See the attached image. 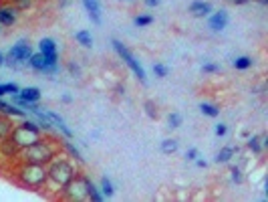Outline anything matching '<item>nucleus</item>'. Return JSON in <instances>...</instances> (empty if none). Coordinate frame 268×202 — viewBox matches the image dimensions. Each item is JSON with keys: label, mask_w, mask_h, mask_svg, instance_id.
<instances>
[{"label": "nucleus", "mask_w": 268, "mask_h": 202, "mask_svg": "<svg viewBox=\"0 0 268 202\" xmlns=\"http://www.w3.org/2000/svg\"><path fill=\"white\" fill-rule=\"evenodd\" d=\"M190 12H192V16H196V18H206V16H210V12H212V4H210V2H204V0H194V2L190 4Z\"/></svg>", "instance_id": "9b49d317"}, {"label": "nucleus", "mask_w": 268, "mask_h": 202, "mask_svg": "<svg viewBox=\"0 0 268 202\" xmlns=\"http://www.w3.org/2000/svg\"><path fill=\"white\" fill-rule=\"evenodd\" d=\"M258 2H260L262 6H266V4H268V0H258Z\"/></svg>", "instance_id": "79ce46f5"}, {"label": "nucleus", "mask_w": 268, "mask_h": 202, "mask_svg": "<svg viewBox=\"0 0 268 202\" xmlns=\"http://www.w3.org/2000/svg\"><path fill=\"white\" fill-rule=\"evenodd\" d=\"M135 27H149L151 23H153V16H149V14H139V16H135Z\"/></svg>", "instance_id": "b1692460"}, {"label": "nucleus", "mask_w": 268, "mask_h": 202, "mask_svg": "<svg viewBox=\"0 0 268 202\" xmlns=\"http://www.w3.org/2000/svg\"><path fill=\"white\" fill-rule=\"evenodd\" d=\"M18 182L27 188H40L47 180H49V174H47V168L42 164H31L27 162L23 168L18 170Z\"/></svg>", "instance_id": "7ed1b4c3"}, {"label": "nucleus", "mask_w": 268, "mask_h": 202, "mask_svg": "<svg viewBox=\"0 0 268 202\" xmlns=\"http://www.w3.org/2000/svg\"><path fill=\"white\" fill-rule=\"evenodd\" d=\"M2 63H4V57H2V53H0V65H2Z\"/></svg>", "instance_id": "37998d69"}, {"label": "nucleus", "mask_w": 268, "mask_h": 202, "mask_svg": "<svg viewBox=\"0 0 268 202\" xmlns=\"http://www.w3.org/2000/svg\"><path fill=\"white\" fill-rule=\"evenodd\" d=\"M89 186H91V180H89V178H85V176H75L67 186L63 188L65 198H69V200H85V198H89Z\"/></svg>", "instance_id": "20e7f679"}, {"label": "nucleus", "mask_w": 268, "mask_h": 202, "mask_svg": "<svg viewBox=\"0 0 268 202\" xmlns=\"http://www.w3.org/2000/svg\"><path fill=\"white\" fill-rule=\"evenodd\" d=\"M8 137H10V142H12L18 150H23V148L31 146L34 142H38V139H40V132H34L31 128H27L25 124H20V126L12 128V132H10Z\"/></svg>", "instance_id": "39448f33"}, {"label": "nucleus", "mask_w": 268, "mask_h": 202, "mask_svg": "<svg viewBox=\"0 0 268 202\" xmlns=\"http://www.w3.org/2000/svg\"><path fill=\"white\" fill-rule=\"evenodd\" d=\"M49 164H51L49 170H47L49 180H51L55 186H59V188H65L69 182L77 176V170H75V166H73L69 160H63V158L55 160V158H53Z\"/></svg>", "instance_id": "f03ea898"}, {"label": "nucleus", "mask_w": 268, "mask_h": 202, "mask_svg": "<svg viewBox=\"0 0 268 202\" xmlns=\"http://www.w3.org/2000/svg\"><path fill=\"white\" fill-rule=\"evenodd\" d=\"M6 93H18V85L16 83H4V85H0V97L2 95H6Z\"/></svg>", "instance_id": "a878e982"}, {"label": "nucleus", "mask_w": 268, "mask_h": 202, "mask_svg": "<svg viewBox=\"0 0 268 202\" xmlns=\"http://www.w3.org/2000/svg\"><path fill=\"white\" fill-rule=\"evenodd\" d=\"M228 23H230V16H228V10H218V12H214V14H210V18H208V27L214 31V33H220V31H224L226 27H228Z\"/></svg>", "instance_id": "1a4fd4ad"}, {"label": "nucleus", "mask_w": 268, "mask_h": 202, "mask_svg": "<svg viewBox=\"0 0 268 202\" xmlns=\"http://www.w3.org/2000/svg\"><path fill=\"white\" fill-rule=\"evenodd\" d=\"M145 111H147V115H149L151 119H158V109H155L153 101H147V103H145Z\"/></svg>", "instance_id": "7c9ffc66"}, {"label": "nucleus", "mask_w": 268, "mask_h": 202, "mask_svg": "<svg viewBox=\"0 0 268 202\" xmlns=\"http://www.w3.org/2000/svg\"><path fill=\"white\" fill-rule=\"evenodd\" d=\"M69 71L75 73V75H79V67H77V65H69Z\"/></svg>", "instance_id": "4c0bfd02"}, {"label": "nucleus", "mask_w": 268, "mask_h": 202, "mask_svg": "<svg viewBox=\"0 0 268 202\" xmlns=\"http://www.w3.org/2000/svg\"><path fill=\"white\" fill-rule=\"evenodd\" d=\"M200 111L204 115H208V117H218L220 115V109L216 105H212V103H202Z\"/></svg>", "instance_id": "aec40b11"}, {"label": "nucleus", "mask_w": 268, "mask_h": 202, "mask_svg": "<svg viewBox=\"0 0 268 202\" xmlns=\"http://www.w3.org/2000/svg\"><path fill=\"white\" fill-rule=\"evenodd\" d=\"M204 73H218L220 71V65H216V63H206L204 67H202Z\"/></svg>", "instance_id": "473e14b6"}, {"label": "nucleus", "mask_w": 268, "mask_h": 202, "mask_svg": "<svg viewBox=\"0 0 268 202\" xmlns=\"http://www.w3.org/2000/svg\"><path fill=\"white\" fill-rule=\"evenodd\" d=\"M38 47H40V53L44 55V59H47V63H49V65H53V67H59V55H57V43H55L53 38H42V41L38 43Z\"/></svg>", "instance_id": "6e6552de"}, {"label": "nucleus", "mask_w": 268, "mask_h": 202, "mask_svg": "<svg viewBox=\"0 0 268 202\" xmlns=\"http://www.w3.org/2000/svg\"><path fill=\"white\" fill-rule=\"evenodd\" d=\"M186 158H188V160H192V162H194V160H196V158H198V150H196V148H190V150H188V152H186Z\"/></svg>", "instance_id": "f704fd0d"}, {"label": "nucleus", "mask_w": 268, "mask_h": 202, "mask_svg": "<svg viewBox=\"0 0 268 202\" xmlns=\"http://www.w3.org/2000/svg\"><path fill=\"white\" fill-rule=\"evenodd\" d=\"M232 65H234V69H238V71H246V69L252 67V59H250V57H238Z\"/></svg>", "instance_id": "412c9836"}, {"label": "nucleus", "mask_w": 268, "mask_h": 202, "mask_svg": "<svg viewBox=\"0 0 268 202\" xmlns=\"http://www.w3.org/2000/svg\"><path fill=\"white\" fill-rule=\"evenodd\" d=\"M65 148H67V150H69V154H71V156H73L75 160H79V162H83V156H81V152H79V150H77V148H75V146H73L71 142H65Z\"/></svg>", "instance_id": "c85d7f7f"}, {"label": "nucleus", "mask_w": 268, "mask_h": 202, "mask_svg": "<svg viewBox=\"0 0 268 202\" xmlns=\"http://www.w3.org/2000/svg\"><path fill=\"white\" fill-rule=\"evenodd\" d=\"M177 150V142L175 139H164L162 142V152L164 154H173Z\"/></svg>", "instance_id": "393cba45"}, {"label": "nucleus", "mask_w": 268, "mask_h": 202, "mask_svg": "<svg viewBox=\"0 0 268 202\" xmlns=\"http://www.w3.org/2000/svg\"><path fill=\"white\" fill-rule=\"evenodd\" d=\"M111 45H113V49L117 51V55H119V57H121V59H123V61L127 63V67H129L135 73V77H137V79H139L141 83H145V81H147V77H145V69L141 67V65H139V61L135 59L133 55H131V53H129V51H127L125 47H123V43L115 38V41H113Z\"/></svg>", "instance_id": "423d86ee"}, {"label": "nucleus", "mask_w": 268, "mask_h": 202, "mask_svg": "<svg viewBox=\"0 0 268 202\" xmlns=\"http://www.w3.org/2000/svg\"><path fill=\"white\" fill-rule=\"evenodd\" d=\"M246 2H250V0H232V4H236V6H242V4H246Z\"/></svg>", "instance_id": "58836bf2"}, {"label": "nucleus", "mask_w": 268, "mask_h": 202, "mask_svg": "<svg viewBox=\"0 0 268 202\" xmlns=\"http://www.w3.org/2000/svg\"><path fill=\"white\" fill-rule=\"evenodd\" d=\"M238 152L236 148H232V146H226V148H222L220 152H218V156H216V162L218 164H228L232 158H234V154Z\"/></svg>", "instance_id": "dca6fc26"}, {"label": "nucleus", "mask_w": 268, "mask_h": 202, "mask_svg": "<svg viewBox=\"0 0 268 202\" xmlns=\"http://www.w3.org/2000/svg\"><path fill=\"white\" fill-rule=\"evenodd\" d=\"M12 122L10 119H6V117H0V139H6L10 132H12Z\"/></svg>", "instance_id": "6ab92c4d"}, {"label": "nucleus", "mask_w": 268, "mask_h": 202, "mask_svg": "<svg viewBox=\"0 0 268 202\" xmlns=\"http://www.w3.org/2000/svg\"><path fill=\"white\" fill-rule=\"evenodd\" d=\"M145 4L153 8V6H158V4H160V0H145Z\"/></svg>", "instance_id": "e433bc0d"}, {"label": "nucleus", "mask_w": 268, "mask_h": 202, "mask_svg": "<svg viewBox=\"0 0 268 202\" xmlns=\"http://www.w3.org/2000/svg\"><path fill=\"white\" fill-rule=\"evenodd\" d=\"M75 41L81 45V47H85V49H91L93 47V36L89 31H77L75 33Z\"/></svg>", "instance_id": "f3484780"}, {"label": "nucleus", "mask_w": 268, "mask_h": 202, "mask_svg": "<svg viewBox=\"0 0 268 202\" xmlns=\"http://www.w3.org/2000/svg\"><path fill=\"white\" fill-rule=\"evenodd\" d=\"M27 63H29L31 69H34V71H38V73H49V75L57 73V69H59V67L49 65V63H47V59H44V55H42L40 51H38V53H33V55H31V59H29Z\"/></svg>", "instance_id": "9d476101"}, {"label": "nucleus", "mask_w": 268, "mask_h": 202, "mask_svg": "<svg viewBox=\"0 0 268 202\" xmlns=\"http://www.w3.org/2000/svg\"><path fill=\"white\" fill-rule=\"evenodd\" d=\"M83 4H85V8H87V12H89V16L93 18V23H101V8H99V2L97 0H83Z\"/></svg>", "instance_id": "4468645a"}, {"label": "nucleus", "mask_w": 268, "mask_h": 202, "mask_svg": "<svg viewBox=\"0 0 268 202\" xmlns=\"http://www.w3.org/2000/svg\"><path fill=\"white\" fill-rule=\"evenodd\" d=\"M196 166H198V168H206V162H204V160H198V158H196Z\"/></svg>", "instance_id": "ea45409f"}, {"label": "nucleus", "mask_w": 268, "mask_h": 202, "mask_svg": "<svg viewBox=\"0 0 268 202\" xmlns=\"http://www.w3.org/2000/svg\"><path fill=\"white\" fill-rule=\"evenodd\" d=\"M254 154H260L262 152V146H260V137L258 135H252V137H248V144H246Z\"/></svg>", "instance_id": "5701e85b"}, {"label": "nucleus", "mask_w": 268, "mask_h": 202, "mask_svg": "<svg viewBox=\"0 0 268 202\" xmlns=\"http://www.w3.org/2000/svg\"><path fill=\"white\" fill-rule=\"evenodd\" d=\"M16 6H0V25L2 27H10L16 23Z\"/></svg>", "instance_id": "f8f14e48"}, {"label": "nucleus", "mask_w": 268, "mask_h": 202, "mask_svg": "<svg viewBox=\"0 0 268 202\" xmlns=\"http://www.w3.org/2000/svg\"><path fill=\"white\" fill-rule=\"evenodd\" d=\"M18 95L31 103H36L40 99V89L38 87H23V89H18Z\"/></svg>", "instance_id": "2eb2a0df"}, {"label": "nucleus", "mask_w": 268, "mask_h": 202, "mask_svg": "<svg viewBox=\"0 0 268 202\" xmlns=\"http://www.w3.org/2000/svg\"><path fill=\"white\" fill-rule=\"evenodd\" d=\"M214 132H216V135H220V137H222V135H226V132H228V128H226V124H218Z\"/></svg>", "instance_id": "72a5a7b5"}, {"label": "nucleus", "mask_w": 268, "mask_h": 202, "mask_svg": "<svg viewBox=\"0 0 268 202\" xmlns=\"http://www.w3.org/2000/svg\"><path fill=\"white\" fill-rule=\"evenodd\" d=\"M230 174H232V182H234V184H242V170L232 166Z\"/></svg>", "instance_id": "2f4dec72"}, {"label": "nucleus", "mask_w": 268, "mask_h": 202, "mask_svg": "<svg viewBox=\"0 0 268 202\" xmlns=\"http://www.w3.org/2000/svg\"><path fill=\"white\" fill-rule=\"evenodd\" d=\"M10 2H14L16 8H27V6H31V0H10Z\"/></svg>", "instance_id": "c9c22d12"}, {"label": "nucleus", "mask_w": 268, "mask_h": 202, "mask_svg": "<svg viewBox=\"0 0 268 202\" xmlns=\"http://www.w3.org/2000/svg\"><path fill=\"white\" fill-rule=\"evenodd\" d=\"M101 194H103L105 198L113 196V184H111L109 178H103V180H101Z\"/></svg>", "instance_id": "4be33fe9"}, {"label": "nucleus", "mask_w": 268, "mask_h": 202, "mask_svg": "<svg viewBox=\"0 0 268 202\" xmlns=\"http://www.w3.org/2000/svg\"><path fill=\"white\" fill-rule=\"evenodd\" d=\"M31 55H33L31 45L25 43V41H20V43H16V45L8 51L6 59H8V65H16V63H27V61L31 59Z\"/></svg>", "instance_id": "0eeeda50"}, {"label": "nucleus", "mask_w": 268, "mask_h": 202, "mask_svg": "<svg viewBox=\"0 0 268 202\" xmlns=\"http://www.w3.org/2000/svg\"><path fill=\"white\" fill-rule=\"evenodd\" d=\"M89 198H91L93 202H101L103 198H105V196L101 194V190L93 184V182H91V186H89Z\"/></svg>", "instance_id": "bb28decb"}, {"label": "nucleus", "mask_w": 268, "mask_h": 202, "mask_svg": "<svg viewBox=\"0 0 268 202\" xmlns=\"http://www.w3.org/2000/svg\"><path fill=\"white\" fill-rule=\"evenodd\" d=\"M153 73H155L158 77H168L169 69L166 67L164 63H155V65H153Z\"/></svg>", "instance_id": "c756f323"}, {"label": "nucleus", "mask_w": 268, "mask_h": 202, "mask_svg": "<svg viewBox=\"0 0 268 202\" xmlns=\"http://www.w3.org/2000/svg\"><path fill=\"white\" fill-rule=\"evenodd\" d=\"M42 111L47 113V117L51 119V124H53V126H57V128H59L63 134H65V137H73L71 130H69L67 126H65V119H63L61 115H57V113H55V111H51V109H42Z\"/></svg>", "instance_id": "ddd939ff"}, {"label": "nucleus", "mask_w": 268, "mask_h": 202, "mask_svg": "<svg viewBox=\"0 0 268 202\" xmlns=\"http://www.w3.org/2000/svg\"><path fill=\"white\" fill-rule=\"evenodd\" d=\"M63 101H65V103H71L73 97H71V95H63Z\"/></svg>", "instance_id": "a19ab883"}, {"label": "nucleus", "mask_w": 268, "mask_h": 202, "mask_svg": "<svg viewBox=\"0 0 268 202\" xmlns=\"http://www.w3.org/2000/svg\"><path fill=\"white\" fill-rule=\"evenodd\" d=\"M20 156H23L25 162L47 166V164L55 158V148H53L49 142L38 139V142H34V144H31V146L23 148V154H20Z\"/></svg>", "instance_id": "f257e3e1"}, {"label": "nucleus", "mask_w": 268, "mask_h": 202, "mask_svg": "<svg viewBox=\"0 0 268 202\" xmlns=\"http://www.w3.org/2000/svg\"><path fill=\"white\" fill-rule=\"evenodd\" d=\"M12 103H14L16 107H20V109H27V111H31V113H33L34 109H38L34 103H31V101H27V99H23L18 93H12Z\"/></svg>", "instance_id": "a211bd4d"}, {"label": "nucleus", "mask_w": 268, "mask_h": 202, "mask_svg": "<svg viewBox=\"0 0 268 202\" xmlns=\"http://www.w3.org/2000/svg\"><path fill=\"white\" fill-rule=\"evenodd\" d=\"M168 124L169 128H180V126H182V115H180V113H169Z\"/></svg>", "instance_id": "cd10ccee"}]
</instances>
